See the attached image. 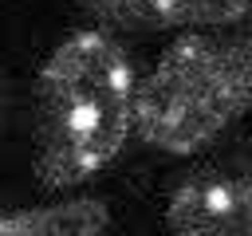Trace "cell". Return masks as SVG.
I'll return each mask as SVG.
<instances>
[{
    "label": "cell",
    "mask_w": 252,
    "mask_h": 236,
    "mask_svg": "<svg viewBox=\"0 0 252 236\" xmlns=\"http://www.w3.org/2000/svg\"><path fill=\"white\" fill-rule=\"evenodd\" d=\"M126 28H220L252 16V0H75Z\"/></svg>",
    "instance_id": "obj_4"
},
{
    "label": "cell",
    "mask_w": 252,
    "mask_h": 236,
    "mask_svg": "<svg viewBox=\"0 0 252 236\" xmlns=\"http://www.w3.org/2000/svg\"><path fill=\"white\" fill-rule=\"evenodd\" d=\"M165 220L185 236H252V177L224 169L193 173L173 189Z\"/></svg>",
    "instance_id": "obj_3"
},
{
    "label": "cell",
    "mask_w": 252,
    "mask_h": 236,
    "mask_svg": "<svg viewBox=\"0 0 252 236\" xmlns=\"http://www.w3.org/2000/svg\"><path fill=\"white\" fill-rule=\"evenodd\" d=\"M138 79L106 31L67 35L35 79V177L71 189L102 173L134 130Z\"/></svg>",
    "instance_id": "obj_1"
},
{
    "label": "cell",
    "mask_w": 252,
    "mask_h": 236,
    "mask_svg": "<svg viewBox=\"0 0 252 236\" xmlns=\"http://www.w3.org/2000/svg\"><path fill=\"white\" fill-rule=\"evenodd\" d=\"M252 106V47L205 31L173 39L138 83L134 130L165 153H197Z\"/></svg>",
    "instance_id": "obj_2"
},
{
    "label": "cell",
    "mask_w": 252,
    "mask_h": 236,
    "mask_svg": "<svg viewBox=\"0 0 252 236\" xmlns=\"http://www.w3.org/2000/svg\"><path fill=\"white\" fill-rule=\"evenodd\" d=\"M106 224H110V208L91 197L0 212V236H94L106 232Z\"/></svg>",
    "instance_id": "obj_5"
}]
</instances>
